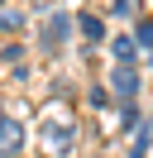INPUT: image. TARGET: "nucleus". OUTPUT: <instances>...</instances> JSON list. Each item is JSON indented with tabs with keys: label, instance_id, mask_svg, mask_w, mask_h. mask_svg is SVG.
I'll return each mask as SVG.
<instances>
[{
	"label": "nucleus",
	"instance_id": "0eeeda50",
	"mask_svg": "<svg viewBox=\"0 0 153 158\" xmlns=\"http://www.w3.org/2000/svg\"><path fill=\"white\" fill-rule=\"evenodd\" d=\"M134 43H139V48H153V19H139V24H134Z\"/></svg>",
	"mask_w": 153,
	"mask_h": 158
},
{
	"label": "nucleus",
	"instance_id": "6e6552de",
	"mask_svg": "<svg viewBox=\"0 0 153 158\" xmlns=\"http://www.w3.org/2000/svg\"><path fill=\"white\" fill-rule=\"evenodd\" d=\"M0 58H5V62H19V58H24V48H19V43H5V53H0Z\"/></svg>",
	"mask_w": 153,
	"mask_h": 158
},
{
	"label": "nucleus",
	"instance_id": "39448f33",
	"mask_svg": "<svg viewBox=\"0 0 153 158\" xmlns=\"http://www.w3.org/2000/svg\"><path fill=\"white\" fill-rule=\"evenodd\" d=\"M76 24H81V34H86L91 43H101V39H105V19H101V15H81Z\"/></svg>",
	"mask_w": 153,
	"mask_h": 158
},
{
	"label": "nucleus",
	"instance_id": "423d86ee",
	"mask_svg": "<svg viewBox=\"0 0 153 158\" xmlns=\"http://www.w3.org/2000/svg\"><path fill=\"white\" fill-rule=\"evenodd\" d=\"M14 29H24V15L19 10H0V34H14Z\"/></svg>",
	"mask_w": 153,
	"mask_h": 158
},
{
	"label": "nucleus",
	"instance_id": "20e7f679",
	"mask_svg": "<svg viewBox=\"0 0 153 158\" xmlns=\"http://www.w3.org/2000/svg\"><path fill=\"white\" fill-rule=\"evenodd\" d=\"M110 53L120 67H134V58H139V43H134V34H124V39H110Z\"/></svg>",
	"mask_w": 153,
	"mask_h": 158
},
{
	"label": "nucleus",
	"instance_id": "7ed1b4c3",
	"mask_svg": "<svg viewBox=\"0 0 153 158\" xmlns=\"http://www.w3.org/2000/svg\"><path fill=\"white\" fill-rule=\"evenodd\" d=\"M19 153H24V125L5 120L0 125V158H19Z\"/></svg>",
	"mask_w": 153,
	"mask_h": 158
},
{
	"label": "nucleus",
	"instance_id": "9b49d317",
	"mask_svg": "<svg viewBox=\"0 0 153 158\" xmlns=\"http://www.w3.org/2000/svg\"><path fill=\"white\" fill-rule=\"evenodd\" d=\"M148 125H153V120H148Z\"/></svg>",
	"mask_w": 153,
	"mask_h": 158
},
{
	"label": "nucleus",
	"instance_id": "9d476101",
	"mask_svg": "<svg viewBox=\"0 0 153 158\" xmlns=\"http://www.w3.org/2000/svg\"><path fill=\"white\" fill-rule=\"evenodd\" d=\"M0 5H5V0H0Z\"/></svg>",
	"mask_w": 153,
	"mask_h": 158
},
{
	"label": "nucleus",
	"instance_id": "1a4fd4ad",
	"mask_svg": "<svg viewBox=\"0 0 153 158\" xmlns=\"http://www.w3.org/2000/svg\"><path fill=\"white\" fill-rule=\"evenodd\" d=\"M0 125H5V110H0Z\"/></svg>",
	"mask_w": 153,
	"mask_h": 158
},
{
	"label": "nucleus",
	"instance_id": "f03ea898",
	"mask_svg": "<svg viewBox=\"0 0 153 158\" xmlns=\"http://www.w3.org/2000/svg\"><path fill=\"white\" fill-rule=\"evenodd\" d=\"M110 96L120 101V106H129V101L139 96V72L134 67H115L110 72Z\"/></svg>",
	"mask_w": 153,
	"mask_h": 158
},
{
	"label": "nucleus",
	"instance_id": "f257e3e1",
	"mask_svg": "<svg viewBox=\"0 0 153 158\" xmlns=\"http://www.w3.org/2000/svg\"><path fill=\"white\" fill-rule=\"evenodd\" d=\"M67 34H72V19H67L62 10H48V15H43V34H38V43H43L48 53H57V48L67 43Z\"/></svg>",
	"mask_w": 153,
	"mask_h": 158
}]
</instances>
